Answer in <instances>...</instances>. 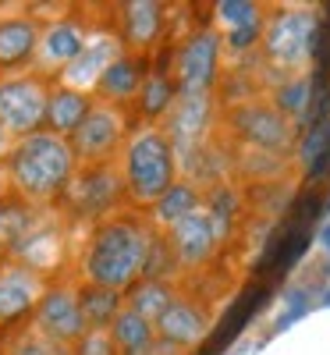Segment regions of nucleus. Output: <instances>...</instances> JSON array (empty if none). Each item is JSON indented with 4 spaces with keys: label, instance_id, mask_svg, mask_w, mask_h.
I'll list each match as a JSON object with an SVG mask.
<instances>
[{
    "label": "nucleus",
    "instance_id": "obj_27",
    "mask_svg": "<svg viewBox=\"0 0 330 355\" xmlns=\"http://www.w3.org/2000/svg\"><path fill=\"white\" fill-rule=\"evenodd\" d=\"M330 153V117L327 121H320L309 135H306V146H302V157H306V164L313 167L320 157H327Z\"/></svg>",
    "mask_w": 330,
    "mask_h": 355
},
{
    "label": "nucleus",
    "instance_id": "obj_33",
    "mask_svg": "<svg viewBox=\"0 0 330 355\" xmlns=\"http://www.w3.org/2000/svg\"><path fill=\"white\" fill-rule=\"evenodd\" d=\"M320 242H323V245H327V249H330V224H327V227H323V231H320Z\"/></svg>",
    "mask_w": 330,
    "mask_h": 355
},
{
    "label": "nucleus",
    "instance_id": "obj_32",
    "mask_svg": "<svg viewBox=\"0 0 330 355\" xmlns=\"http://www.w3.org/2000/svg\"><path fill=\"white\" fill-rule=\"evenodd\" d=\"M256 36H259V21L242 25V28H231V46H234V50H245V46L256 43Z\"/></svg>",
    "mask_w": 330,
    "mask_h": 355
},
{
    "label": "nucleus",
    "instance_id": "obj_13",
    "mask_svg": "<svg viewBox=\"0 0 330 355\" xmlns=\"http://www.w3.org/2000/svg\"><path fill=\"white\" fill-rule=\"evenodd\" d=\"M40 25L33 18H0V68H18L40 50Z\"/></svg>",
    "mask_w": 330,
    "mask_h": 355
},
{
    "label": "nucleus",
    "instance_id": "obj_8",
    "mask_svg": "<svg viewBox=\"0 0 330 355\" xmlns=\"http://www.w3.org/2000/svg\"><path fill=\"white\" fill-rule=\"evenodd\" d=\"M85 43H89V36H85V28L78 21H57V25H50L43 33V40H40L36 57H33V64H36L33 71L43 75V78H50L53 71H64V64L75 61V57L85 50Z\"/></svg>",
    "mask_w": 330,
    "mask_h": 355
},
{
    "label": "nucleus",
    "instance_id": "obj_18",
    "mask_svg": "<svg viewBox=\"0 0 330 355\" xmlns=\"http://www.w3.org/2000/svg\"><path fill=\"white\" fill-rule=\"evenodd\" d=\"M139 82H142V68H139V61L135 57H117V61L103 71V78H100V85H96V93L103 96V103H114V100H128L135 89H139Z\"/></svg>",
    "mask_w": 330,
    "mask_h": 355
},
{
    "label": "nucleus",
    "instance_id": "obj_34",
    "mask_svg": "<svg viewBox=\"0 0 330 355\" xmlns=\"http://www.w3.org/2000/svg\"><path fill=\"white\" fill-rule=\"evenodd\" d=\"M4 135H8V132H4V128H0V153H4Z\"/></svg>",
    "mask_w": 330,
    "mask_h": 355
},
{
    "label": "nucleus",
    "instance_id": "obj_36",
    "mask_svg": "<svg viewBox=\"0 0 330 355\" xmlns=\"http://www.w3.org/2000/svg\"><path fill=\"white\" fill-rule=\"evenodd\" d=\"M0 270H4V263H0Z\"/></svg>",
    "mask_w": 330,
    "mask_h": 355
},
{
    "label": "nucleus",
    "instance_id": "obj_21",
    "mask_svg": "<svg viewBox=\"0 0 330 355\" xmlns=\"http://www.w3.org/2000/svg\"><path fill=\"white\" fill-rule=\"evenodd\" d=\"M160 33V4H125V40L135 46H149Z\"/></svg>",
    "mask_w": 330,
    "mask_h": 355
},
{
    "label": "nucleus",
    "instance_id": "obj_6",
    "mask_svg": "<svg viewBox=\"0 0 330 355\" xmlns=\"http://www.w3.org/2000/svg\"><path fill=\"white\" fill-rule=\"evenodd\" d=\"M36 331L57 345H68V341H82L85 338V316L78 306V295L71 288H50L43 295V302L36 306Z\"/></svg>",
    "mask_w": 330,
    "mask_h": 355
},
{
    "label": "nucleus",
    "instance_id": "obj_7",
    "mask_svg": "<svg viewBox=\"0 0 330 355\" xmlns=\"http://www.w3.org/2000/svg\"><path fill=\"white\" fill-rule=\"evenodd\" d=\"M46 291L50 288L40 270H33L25 263H8L0 270V323H11L25 313H33Z\"/></svg>",
    "mask_w": 330,
    "mask_h": 355
},
{
    "label": "nucleus",
    "instance_id": "obj_11",
    "mask_svg": "<svg viewBox=\"0 0 330 355\" xmlns=\"http://www.w3.org/2000/svg\"><path fill=\"white\" fill-rule=\"evenodd\" d=\"M214 64H217V36L214 33H199L185 50H182V89L185 96H202L209 78H214Z\"/></svg>",
    "mask_w": 330,
    "mask_h": 355
},
{
    "label": "nucleus",
    "instance_id": "obj_25",
    "mask_svg": "<svg viewBox=\"0 0 330 355\" xmlns=\"http://www.w3.org/2000/svg\"><path fill=\"white\" fill-rule=\"evenodd\" d=\"M171 100H174V82L167 78V75H149L146 82H142V96H139V107H142V114L146 117H157V114H164L167 107H171Z\"/></svg>",
    "mask_w": 330,
    "mask_h": 355
},
{
    "label": "nucleus",
    "instance_id": "obj_12",
    "mask_svg": "<svg viewBox=\"0 0 330 355\" xmlns=\"http://www.w3.org/2000/svg\"><path fill=\"white\" fill-rule=\"evenodd\" d=\"M266 288L263 284H256V288H249V291H242L238 295V302L227 309V316L217 323V331L209 334V341H206V348H202V355H220L238 334H242L245 327H249V320L259 313V306H266Z\"/></svg>",
    "mask_w": 330,
    "mask_h": 355
},
{
    "label": "nucleus",
    "instance_id": "obj_20",
    "mask_svg": "<svg viewBox=\"0 0 330 355\" xmlns=\"http://www.w3.org/2000/svg\"><path fill=\"white\" fill-rule=\"evenodd\" d=\"M238 128H242L249 139H256L259 146H281L288 139V128L277 114H270L263 107H249V110H238L234 114Z\"/></svg>",
    "mask_w": 330,
    "mask_h": 355
},
{
    "label": "nucleus",
    "instance_id": "obj_14",
    "mask_svg": "<svg viewBox=\"0 0 330 355\" xmlns=\"http://www.w3.org/2000/svg\"><path fill=\"white\" fill-rule=\"evenodd\" d=\"M89 110H93V100H89V93H78V89H64L57 85L50 93V107H46V125L50 132L71 139L78 132V125L89 117Z\"/></svg>",
    "mask_w": 330,
    "mask_h": 355
},
{
    "label": "nucleus",
    "instance_id": "obj_17",
    "mask_svg": "<svg viewBox=\"0 0 330 355\" xmlns=\"http://www.w3.org/2000/svg\"><path fill=\"white\" fill-rule=\"evenodd\" d=\"M157 331L171 345H196L206 334V316L189 302H171V309L157 320Z\"/></svg>",
    "mask_w": 330,
    "mask_h": 355
},
{
    "label": "nucleus",
    "instance_id": "obj_15",
    "mask_svg": "<svg viewBox=\"0 0 330 355\" xmlns=\"http://www.w3.org/2000/svg\"><path fill=\"white\" fill-rule=\"evenodd\" d=\"M214 242H217L214 224H209V217L202 210H196L182 224H174V231H171V245L185 263H202L209 252H214Z\"/></svg>",
    "mask_w": 330,
    "mask_h": 355
},
{
    "label": "nucleus",
    "instance_id": "obj_31",
    "mask_svg": "<svg viewBox=\"0 0 330 355\" xmlns=\"http://www.w3.org/2000/svg\"><path fill=\"white\" fill-rule=\"evenodd\" d=\"M313 96H309V82H291V85H284L281 89V107L284 110H306V103H309Z\"/></svg>",
    "mask_w": 330,
    "mask_h": 355
},
{
    "label": "nucleus",
    "instance_id": "obj_35",
    "mask_svg": "<svg viewBox=\"0 0 330 355\" xmlns=\"http://www.w3.org/2000/svg\"><path fill=\"white\" fill-rule=\"evenodd\" d=\"M323 306H330V291H327V299H323Z\"/></svg>",
    "mask_w": 330,
    "mask_h": 355
},
{
    "label": "nucleus",
    "instance_id": "obj_28",
    "mask_svg": "<svg viewBox=\"0 0 330 355\" xmlns=\"http://www.w3.org/2000/svg\"><path fill=\"white\" fill-rule=\"evenodd\" d=\"M117 341L110 331H85V338L75 345V355H117Z\"/></svg>",
    "mask_w": 330,
    "mask_h": 355
},
{
    "label": "nucleus",
    "instance_id": "obj_29",
    "mask_svg": "<svg viewBox=\"0 0 330 355\" xmlns=\"http://www.w3.org/2000/svg\"><path fill=\"white\" fill-rule=\"evenodd\" d=\"M217 15H220L224 21H231L234 28L259 21V18H256V4H249V0H224V4L217 8Z\"/></svg>",
    "mask_w": 330,
    "mask_h": 355
},
{
    "label": "nucleus",
    "instance_id": "obj_10",
    "mask_svg": "<svg viewBox=\"0 0 330 355\" xmlns=\"http://www.w3.org/2000/svg\"><path fill=\"white\" fill-rule=\"evenodd\" d=\"M316 18L306 11H284L266 33V50L277 61H298L306 50H313V36H316Z\"/></svg>",
    "mask_w": 330,
    "mask_h": 355
},
{
    "label": "nucleus",
    "instance_id": "obj_5",
    "mask_svg": "<svg viewBox=\"0 0 330 355\" xmlns=\"http://www.w3.org/2000/svg\"><path fill=\"white\" fill-rule=\"evenodd\" d=\"M121 132H125V117L114 103H96L89 110V117L78 125V132L68 139L71 150H75V160H85L89 167L96 164H107V157L117 150L121 142Z\"/></svg>",
    "mask_w": 330,
    "mask_h": 355
},
{
    "label": "nucleus",
    "instance_id": "obj_1",
    "mask_svg": "<svg viewBox=\"0 0 330 355\" xmlns=\"http://www.w3.org/2000/svg\"><path fill=\"white\" fill-rule=\"evenodd\" d=\"M149 249H153L149 231L135 217H110L89 239V249L82 256V277L93 288L121 291L139 277V270L146 274Z\"/></svg>",
    "mask_w": 330,
    "mask_h": 355
},
{
    "label": "nucleus",
    "instance_id": "obj_30",
    "mask_svg": "<svg viewBox=\"0 0 330 355\" xmlns=\"http://www.w3.org/2000/svg\"><path fill=\"white\" fill-rule=\"evenodd\" d=\"M11 355H68L57 341H50V338H21L15 348H11Z\"/></svg>",
    "mask_w": 330,
    "mask_h": 355
},
{
    "label": "nucleus",
    "instance_id": "obj_16",
    "mask_svg": "<svg viewBox=\"0 0 330 355\" xmlns=\"http://www.w3.org/2000/svg\"><path fill=\"white\" fill-rule=\"evenodd\" d=\"M33 227H36V210H33V202L21 199L18 192L0 199V249H4V252H15V249L28 239V231H33Z\"/></svg>",
    "mask_w": 330,
    "mask_h": 355
},
{
    "label": "nucleus",
    "instance_id": "obj_24",
    "mask_svg": "<svg viewBox=\"0 0 330 355\" xmlns=\"http://www.w3.org/2000/svg\"><path fill=\"white\" fill-rule=\"evenodd\" d=\"M196 210H199V206H196V189L174 185V189L157 202V220H164V224H182V220L192 217Z\"/></svg>",
    "mask_w": 330,
    "mask_h": 355
},
{
    "label": "nucleus",
    "instance_id": "obj_19",
    "mask_svg": "<svg viewBox=\"0 0 330 355\" xmlns=\"http://www.w3.org/2000/svg\"><path fill=\"white\" fill-rule=\"evenodd\" d=\"M78 306H82V316H85V327L89 331H110L114 316L121 313V295L110 291V288H82L78 291Z\"/></svg>",
    "mask_w": 330,
    "mask_h": 355
},
{
    "label": "nucleus",
    "instance_id": "obj_26",
    "mask_svg": "<svg viewBox=\"0 0 330 355\" xmlns=\"http://www.w3.org/2000/svg\"><path fill=\"white\" fill-rule=\"evenodd\" d=\"M202 121H206V100L202 96H185V107H182V114H177V121H174V135L185 142V139H192L199 132Z\"/></svg>",
    "mask_w": 330,
    "mask_h": 355
},
{
    "label": "nucleus",
    "instance_id": "obj_9",
    "mask_svg": "<svg viewBox=\"0 0 330 355\" xmlns=\"http://www.w3.org/2000/svg\"><path fill=\"white\" fill-rule=\"evenodd\" d=\"M121 57V46H117L114 36H93L85 43V50L75 57V61L61 71V85L64 89H78V93H89V89H96L103 71Z\"/></svg>",
    "mask_w": 330,
    "mask_h": 355
},
{
    "label": "nucleus",
    "instance_id": "obj_4",
    "mask_svg": "<svg viewBox=\"0 0 330 355\" xmlns=\"http://www.w3.org/2000/svg\"><path fill=\"white\" fill-rule=\"evenodd\" d=\"M50 82L36 71L28 75H4L0 78V128L11 135H36L46 121L50 107Z\"/></svg>",
    "mask_w": 330,
    "mask_h": 355
},
{
    "label": "nucleus",
    "instance_id": "obj_2",
    "mask_svg": "<svg viewBox=\"0 0 330 355\" xmlns=\"http://www.w3.org/2000/svg\"><path fill=\"white\" fill-rule=\"evenodd\" d=\"M71 171H75V150L57 132L25 135L8 153L11 185L28 202H46L57 192H64L71 185Z\"/></svg>",
    "mask_w": 330,
    "mask_h": 355
},
{
    "label": "nucleus",
    "instance_id": "obj_23",
    "mask_svg": "<svg viewBox=\"0 0 330 355\" xmlns=\"http://www.w3.org/2000/svg\"><path fill=\"white\" fill-rule=\"evenodd\" d=\"M171 302H174V295H171V288L164 281H142L128 295V309H135L146 320H160L171 309Z\"/></svg>",
    "mask_w": 330,
    "mask_h": 355
},
{
    "label": "nucleus",
    "instance_id": "obj_3",
    "mask_svg": "<svg viewBox=\"0 0 330 355\" xmlns=\"http://www.w3.org/2000/svg\"><path fill=\"white\" fill-rule=\"evenodd\" d=\"M125 185L135 202H160L174 189V150L167 135L146 128L128 142Z\"/></svg>",
    "mask_w": 330,
    "mask_h": 355
},
{
    "label": "nucleus",
    "instance_id": "obj_22",
    "mask_svg": "<svg viewBox=\"0 0 330 355\" xmlns=\"http://www.w3.org/2000/svg\"><path fill=\"white\" fill-rule=\"evenodd\" d=\"M110 334L125 352H139L146 345H153V323L146 316H139L135 309H121L110 323Z\"/></svg>",
    "mask_w": 330,
    "mask_h": 355
}]
</instances>
